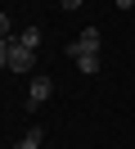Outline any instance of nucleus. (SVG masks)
Masks as SVG:
<instances>
[{
	"label": "nucleus",
	"instance_id": "obj_3",
	"mask_svg": "<svg viewBox=\"0 0 135 149\" xmlns=\"http://www.w3.org/2000/svg\"><path fill=\"white\" fill-rule=\"evenodd\" d=\"M50 91H54V81H50V77H36V81H32V91H27V104H32V109H41V104L50 100Z\"/></svg>",
	"mask_w": 135,
	"mask_h": 149
},
{
	"label": "nucleus",
	"instance_id": "obj_5",
	"mask_svg": "<svg viewBox=\"0 0 135 149\" xmlns=\"http://www.w3.org/2000/svg\"><path fill=\"white\" fill-rule=\"evenodd\" d=\"M77 68H81L86 77H95V72H99V54H81V59H77Z\"/></svg>",
	"mask_w": 135,
	"mask_h": 149
},
{
	"label": "nucleus",
	"instance_id": "obj_7",
	"mask_svg": "<svg viewBox=\"0 0 135 149\" xmlns=\"http://www.w3.org/2000/svg\"><path fill=\"white\" fill-rule=\"evenodd\" d=\"M9 45H14V41H9V36H0V68H9Z\"/></svg>",
	"mask_w": 135,
	"mask_h": 149
},
{
	"label": "nucleus",
	"instance_id": "obj_6",
	"mask_svg": "<svg viewBox=\"0 0 135 149\" xmlns=\"http://www.w3.org/2000/svg\"><path fill=\"white\" fill-rule=\"evenodd\" d=\"M18 45H27V50H36V45H41V27H27L23 36H18Z\"/></svg>",
	"mask_w": 135,
	"mask_h": 149
},
{
	"label": "nucleus",
	"instance_id": "obj_2",
	"mask_svg": "<svg viewBox=\"0 0 135 149\" xmlns=\"http://www.w3.org/2000/svg\"><path fill=\"white\" fill-rule=\"evenodd\" d=\"M68 54H72V59H81V54H99V32L86 27V32H81V36L68 45Z\"/></svg>",
	"mask_w": 135,
	"mask_h": 149
},
{
	"label": "nucleus",
	"instance_id": "obj_4",
	"mask_svg": "<svg viewBox=\"0 0 135 149\" xmlns=\"http://www.w3.org/2000/svg\"><path fill=\"white\" fill-rule=\"evenodd\" d=\"M41 140H45V131H41V127H27V136L18 140L14 149H41Z\"/></svg>",
	"mask_w": 135,
	"mask_h": 149
},
{
	"label": "nucleus",
	"instance_id": "obj_9",
	"mask_svg": "<svg viewBox=\"0 0 135 149\" xmlns=\"http://www.w3.org/2000/svg\"><path fill=\"white\" fill-rule=\"evenodd\" d=\"M0 36H9V18H5V14H0Z\"/></svg>",
	"mask_w": 135,
	"mask_h": 149
},
{
	"label": "nucleus",
	"instance_id": "obj_10",
	"mask_svg": "<svg viewBox=\"0 0 135 149\" xmlns=\"http://www.w3.org/2000/svg\"><path fill=\"white\" fill-rule=\"evenodd\" d=\"M131 5H135V0H117V9H131Z\"/></svg>",
	"mask_w": 135,
	"mask_h": 149
},
{
	"label": "nucleus",
	"instance_id": "obj_8",
	"mask_svg": "<svg viewBox=\"0 0 135 149\" xmlns=\"http://www.w3.org/2000/svg\"><path fill=\"white\" fill-rule=\"evenodd\" d=\"M63 9H81V5H86V0H59Z\"/></svg>",
	"mask_w": 135,
	"mask_h": 149
},
{
	"label": "nucleus",
	"instance_id": "obj_1",
	"mask_svg": "<svg viewBox=\"0 0 135 149\" xmlns=\"http://www.w3.org/2000/svg\"><path fill=\"white\" fill-rule=\"evenodd\" d=\"M32 63H36V50H27V45H9V72H32Z\"/></svg>",
	"mask_w": 135,
	"mask_h": 149
}]
</instances>
